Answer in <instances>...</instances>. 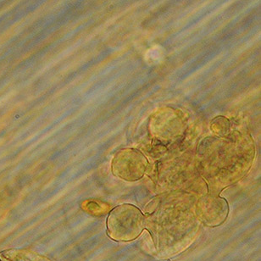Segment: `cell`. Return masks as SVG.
Returning a JSON list of instances; mask_svg holds the SVG:
<instances>
[{
    "mask_svg": "<svg viewBox=\"0 0 261 261\" xmlns=\"http://www.w3.org/2000/svg\"><path fill=\"white\" fill-rule=\"evenodd\" d=\"M107 234L116 242H130L138 239L145 226L142 211L133 205L124 203L111 211L107 218Z\"/></svg>",
    "mask_w": 261,
    "mask_h": 261,
    "instance_id": "1",
    "label": "cell"
},
{
    "mask_svg": "<svg viewBox=\"0 0 261 261\" xmlns=\"http://www.w3.org/2000/svg\"><path fill=\"white\" fill-rule=\"evenodd\" d=\"M116 161L113 171L126 181H137L145 172L147 161L138 151L126 150L124 153H120V157Z\"/></svg>",
    "mask_w": 261,
    "mask_h": 261,
    "instance_id": "2",
    "label": "cell"
},
{
    "mask_svg": "<svg viewBox=\"0 0 261 261\" xmlns=\"http://www.w3.org/2000/svg\"><path fill=\"white\" fill-rule=\"evenodd\" d=\"M228 213V204L223 198L203 201L202 205L198 208V216L201 221L210 226L223 223Z\"/></svg>",
    "mask_w": 261,
    "mask_h": 261,
    "instance_id": "3",
    "label": "cell"
},
{
    "mask_svg": "<svg viewBox=\"0 0 261 261\" xmlns=\"http://www.w3.org/2000/svg\"><path fill=\"white\" fill-rule=\"evenodd\" d=\"M0 261H1V260H0Z\"/></svg>",
    "mask_w": 261,
    "mask_h": 261,
    "instance_id": "4",
    "label": "cell"
}]
</instances>
